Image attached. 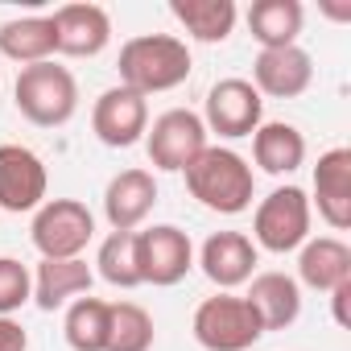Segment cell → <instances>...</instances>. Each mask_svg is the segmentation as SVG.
<instances>
[{
  "mask_svg": "<svg viewBox=\"0 0 351 351\" xmlns=\"http://www.w3.org/2000/svg\"><path fill=\"white\" fill-rule=\"evenodd\" d=\"M116 71H120V87L149 99V95L182 87L195 71V58H191V46L173 34H141L120 46Z\"/></svg>",
  "mask_w": 351,
  "mask_h": 351,
  "instance_id": "cell-1",
  "label": "cell"
},
{
  "mask_svg": "<svg viewBox=\"0 0 351 351\" xmlns=\"http://www.w3.org/2000/svg\"><path fill=\"white\" fill-rule=\"evenodd\" d=\"M182 173H186L191 199H199V207L215 215H244L256 199L252 165L228 145H207Z\"/></svg>",
  "mask_w": 351,
  "mask_h": 351,
  "instance_id": "cell-2",
  "label": "cell"
},
{
  "mask_svg": "<svg viewBox=\"0 0 351 351\" xmlns=\"http://www.w3.org/2000/svg\"><path fill=\"white\" fill-rule=\"evenodd\" d=\"M13 104H17V112L29 124H38V128H62L79 112V83L54 58L38 62V66H21V75L13 83Z\"/></svg>",
  "mask_w": 351,
  "mask_h": 351,
  "instance_id": "cell-3",
  "label": "cell"
},
{
  "mask_svg": "<svg viewBox=\"0 0 351 351\" xmlns=\"http://www.w3.org/2000/svg\"><path fill=\"white\" fill-rule=\"evenodd\" d=\"M191 330H195V343L203 351H248V347H256L265 339L261 314L252 310V302L244 293L203 298L195 306Z\"/></svg>",
  "mask_w": 351,
  "mask_h": 351,
  "instance_id": "cell-4",
  "label": "cell"
},
{
  "mask_svg": "<svg viewBox=\"0 0 351 351\" xmlns=\"http://www.w3.org/2000/svg\"><path fill=\"white\" fill-rule=\"evenodd\" d=\"M310 219H314V207H310V195L293 182L277 186L273 195H265L256 203V215H252V244L256 252H273V256H285V252H298L306 240H310Z\"/></svg>",
  "mask_w": 351,
  "mask_h": 351,
  "instance_id": "cell-5",
  "label": "cell"
},
{
  "mask_svg": "<svg viewBox=\"0 0 351 351\" xmlns=\"http://www.w3.org/2000/svg\"><path fill=\"white\" fill-rule=\"evenodd\" d=\"M29 240L42 252V261H75L95 240V215L79 199H46L34 211Z\"/></svg>",
  "mask_w": 351,
  "mask_h": 351,
  "instance_id": "cell-6",
  "label": "cell"
},
{
  "mask_svg": "<svg viewBox=\"0 0 351 351\" xmlns=\"http://www.w3.org/2000/svg\"><path fill=\"white\" fill-rule=\"evenodd\" d=\"M207 124L199 112L191 108H169L161 112L149 128H145V153H149V165L153 169H165V173H182L211 141H207Z\"/></svg>",
  "mask_w": 351,
  "mask_h": 351,
  "instance_id": "cell-7",
  "label": "cell"
},
{
  "mask_svg": "<svg viewBox=\"0 0 351 351\" xmlns=\"http://www.w3.org/2000/svg\"><path fill=\"white\" fill-rule=\"evenodd\" d=\"M136 261H141V285L169 289L186 281L195 269V244L178 223H153L136 232Z\"/></svg>",
  "mask_w": 351,
  "mask_h": 351,
  "instance_id": "cell-8",
  "label": "cell"
},
{
  "mask_svg": "<svg viewBox=\"0 0 351 351\" xmlns=\"http://www.w3.org/2000/svg\"><path fill=\"white\" fill-rule=\"evenodd\" d=\"M203 124H207V132H219L223 141L252 136L265 124V99L248 79H219L207 91Z\"/></svg>",
  "mask_w": 351,
  "mask_h": 351,
  "instance_id": "cell-9",
  "label": "cell"
},
{
  "mask_svg": "<svg viewBox=\"0 0 351 351\" xmlns=\"http://www.w3.org/2000/svg\"><path fill=\"white\" fill-rule=\"evenodd\" d=\"M50 173L29 145H0V211L25 215L46 203Z\"/></svg>",
  "mask_w": 351,
  "mask_h": 351,
  "instance_id": "cell-10",
  "label": "cell"
},
{
  "mask_svg": "<svg viewBox=\"0 0 351 351\" xmlns=\"http://www.w3.org/2000/svg\"><path fill=\"white\" fill-rule=\"evenodd\" d=\"M149 128V99L128 91V87H108L95 108H91V132L99 136V145L108 149H132L145 141Z\"/></svg>",
  "mask_w": 351,
  "mask_h": 351,
  "instance_id": "cell-11",
  "label": "cell"
},
{
  "mask_svg": "<svg viewBox=\"0 0 351 351\" xmlns=\"http://www.w3.org/2000/svg\"><path fill=\"white\" fill-rule=\"evenodd\" d=\"M256 261H261V252L244 232H211L199 248V269L219 293L248 285L256 277Z\"/></svg>",
  "mask_w": 351,
  "mask_h": 351,
  "instance_id": "cell-12",
  "label": "cell"
},
{
  "mask_svg": "<svg viewBox=\"0 0 351 351\" xmlns=\"http://www.w3.org/2000/svg\"><path fill=\"white\" fill-rule=\"evenodd\" d=\"M50 25H54V46L66 58H95L112 42V17L104 5H91V0L54 9Z\"/></svg>",
  "mask_w": 351,
  "mask_h": 351,
  "instance_id": "cell-13",
  "label": "cell"
},
{
  "mask_svg": "<svg viewBox=\"0 0 351 351\" xmlns=\"http://www.w3.org/2000/svg\"><path fill=\"white\" fill-rule=\"evenodd\" d=\"M310 207H318V215L330 232L351 228V149L347 145H335L318 157Z\"/></svg>",
  "mask_w": 351,
  "mask_h": 351,
  "instance_id": "cell-14",
  "label": "cell"
},
{
  "mask_svg": "<svg viewBox=\"0 0 351 351\" xmlns=\"http://www.w3.org/2000/svg\"><path fill=\"white\" fill-rule=\"evenodd\" d=\"M153 207H157V178L141 165L120 169L104 186V219L112 223V232H141Z\"/></svg>",
  "mask_w": 351,
  "mask_h": 351,
  "instance_id": "cell-15",
  "label": "cell"
},
{
  "mask_svg": "<svg viewBox=\"0 0 351 351\" xmlns=\"http://www.w3.org/2000/svg\"><path fill=\"white\" fill-rule=\"evenodd\" d=\"M261 99H298L310 91L314 83V58L302 46H281V50H261L252 62V79H248Z\"/></svg>",
  "mask_w": 351,
  "mask_h": 351,
  "instance_id": "cell-16",
  "label": "cell"
},
{
  "mask_svg": "<svg viewBox=\"0 0 351 351\" xmlns=\"http://www.w3.org/2000/svg\"><path fill=\"white\" fill-rule=\"evenodd\" d=\"M244 298H248L252 310L261 314L265 335H269V330H289V326L302 318V285H298L289 273H281V269L256 273V277L248 281V293H244Z\"/></svg>",
  "mask_w": 351,
  "mask_h": 351,
  "instance_id": "cell-17",
  "label": "cell"
},
{
  "mask_svg": "<svg viewBox=\"0 0 351 351\" xmlns=\"http://www.w3.org/2000/svg\"><path fill=\"white\" fill-rule=\"evenodd\" d=\"M298 285H310L318 293L339 289L343 281H351V248L339 236H310L298 248Z\"/></svg>",
  "mask_w": 351,
  "mask_h": 351,
  "instance_id": "cell-18",
  "label": "cell"
},
{
  "mask_svg": "<svg viewBox=\"0 0 351 351\" xmlns=\"http://www.w3.org/2000/svg\"><path fill=\"white\" fill-rule=\"evenodd\" d=\"M91 281H95V273L83 256H75V261H38V269H34V306L54 314V310L71 306L75 298L91 293Z\"/></svg>",
  "mask_w": 351,
  "mask_h": 351,
  "instance_id": "cell-19",
  "label": "cell"
},
{
  "mask_svg": "<svg viewBox=\"0 0 351 351\" xmlns=\"http://www.w3.org/2000/svg\"><path fill=\"white\" fill-rule=\"evenodd\" d=\"M252 161L273 173V178H285V173L306 165V136L298 124L289 120H265L252 132Z\"/></svg>",
  "mask_w": 351,
  "mask_h": 351,
  "instance_id": "cell-20",
  "label": "cell"
},
{
  "mask_svg": "<svg viewBox=\"0 0 351 351\" xmlns=\"http://www.w3.org/2000/svg\"><path fill=\"white\" fill-rule=\"evenodd\" d=\"M169 17L186 29V38L203 46H219L232 38L240 9H236V0H169Z\"/></svg>",
  "mask_w": 351,
  "mask_h": 351,
  "instance_id": "cell-21",
  "label": "cell"
},
{
  "mask_svg": "<svg viewBox=\"0 0 351 351\" xmlns=\"http://www.w3.org/2000/svg\"><path fill=\"white\" fill-rule=\"evenodd\" d=\"M58 54L54 46V25L50 17H9L0 21V58H9L17 66H38Z\"/></svg>",
  "mask_w": 351,
  "mask_h": 351,
  "instance_id": "cell-22",
  "label": "cell"
},
{
  "mask_svg": "<svg viewBox=\"0 0 351 351\" xmlns=\"http://www.w3.org/2000/svg\"><path fill=\"white\" fill-rule=\"evenodd\" d=\"M302 25H306L302 0H252V9H248V34L256 38L261 50L298 46Z\"/></svg>",
  "mask_w": 351,
  "mask_h": 351,
  "instance_id": "cell-23",
  "label": "cell"
},
{
  "mask_svg": "<svg viewBox=\"0 0 351 351\" xmlns=\"http://www.w3.org/2000/svg\"><path fill=\"white\" fill-rule=\"evenodd\" d=\"M108 306L104 298H75L62 314V339L71 351H104L108 347Z\"/></svg>",
  "mask_w": 351,
  "mask_h": 351,
  "instance_id": "cell-24",
  "label": "cell"
},
{
  "mask_svg": "<svg viewBox=\"0 0 351 351\" xmlns=\"http://www.w3.org/2000/svg\"><path fill=\"white\" fill-rule=\"evenodd\" d=\"M157 326L153 314L136 302H112L108 306V347L104 351H153Z\"/></svg>",
  "mask_w": 351,
  "mask_h": 351,
  "instance_id": "cell-25",
  "label": "cell"
},
{
  "mask_svg": "<svg viewBox=\"0 0 351 351\" xmlns=\"http://www.w3.org/2000/svg\"><path fill=\"white\" fill-rule=\"evenodd\" d=\"M95 273L112 289H136L141 285V261H136V232H112L95 252Z\"/></svg>",
  "mask_w": 351,
  "mask_h": 351,
  "instance_id": "cell-26",
  "label": "cell"
},
{
  "mask_svg": "<svg viewBox=\"0 0 351 351\" xmlns=\"http://www.w3.org/2000/svg\"><path fill=\"white\" fill-rule=\"evenodd\" d=\"M34 302V273L17 256H0V318H13Z\"/></svg>",
  "mask_w": 351,
  "mask_h": 351,
  "instance_id": "cell-27",
  "label": "cell"
},
{
  "mask_svg": "<svg viewBox=\"0 0 351 351\" xmlns=\"http://www.w3.org/2000/svg\"><path fill=\"white\" fill-rule=\"evenodd\" d=\"M0 351H29V330L17 318H0Z\"/></svg>",
  "mask_w": 351,
  "mask_h": 351,
  "instance_id": "cell-28",
  "label": "cell"
},
{
  "mask_svg": "<svg viewBox=\"0 0 351 351\" xmlns=\"http://www.w3.org/2000/svg\"><path fill=\"white\" fill-rule=\"evenodd\" d=\"M347 302H351V281H343L339 289H330V314H335V322L347 330L351 326V310H347Z\"/></svg>",
  "mask_w": 351,
  "mask_h": 351,
  "instance_id": "cell-29",
  "label": "cell"
}]
</instances>
